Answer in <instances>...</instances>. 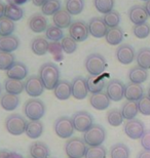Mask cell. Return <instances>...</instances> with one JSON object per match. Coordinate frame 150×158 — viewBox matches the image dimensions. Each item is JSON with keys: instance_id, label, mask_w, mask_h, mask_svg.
I'll list each match as a JSON object with an SVG mask.
<instances>
[{"instance_id": "6da1fadb", "label": "cell", "mask_w": 150, "mask_h": 158, "mask_svg": "<svg viewBox=\"0 0 150 158\" xmlns=\"http://www.w3.org/2000/svg\"><path fill=\"white\" fill-rule=\"evenodd\" d=\"M39 77L44 88L53 90L60 81V70L54 63H45L39 69Z\"/></svg>"}, {"instance_id": "7a4b0ae2", "label": "cell", "mask_w": 150, "mask_h": 158, "mask_svg": "<svg viewBox=\"0 0 150 158\" xmlns=\"http://www.w3.org/2000/svg\"><path fill=\"white\" fill-rule=\"evenodd\" d=\"M84 67L88 74L92 76H101L107 67L106 60L100 53H91L84 61Z\"/></svg>"}, {"instance_id": "3957f363", "label": "cell", "mask_w": 150, "mask_h": 158, "mask_svg": "<svg viewBox=\"0 0 150 158\" xmlns=\"http://www.w3.org/2000/svg\"><path fill=\"white\" fill-rule=\"evenodd\" d=\"M106 140V131L103 126L94 124L88 131L84 132V141L88 147L102 146L104 141Z\"/></svg>"}, {"instance_id": "277c9868", "label": "cell", "mask_w": 150, "mask_h": 158, "mask_svg": "<svg viewBox=\"0 0 150 158\" xmlns=\"http://www.w3.org/2000/svg\"><path fill=\"white\" fill-rule=\"evenodd\" d=\"M24 113L30 121L40 120L45 113V105L42 101L37 99L28 100L24 105Z\"/></svg>"}, {"instance_id": "5b68a950", "label": "cell", "mask_w": 150, "mask_h": 158, "mask_svg": "<svg viewBox=\"0 0 150 158\" xmlns=\"http://www.w3.org/2000/svg\"><path fill=\"white\" fill-rule=\"evenodd\" d=\"M87 149V144L80 138H71L65 144V152L68 158L84 157Z\"/></svg>"}, {"instance_id": "8992f818", "label": "cell", "mask_w": 150, "mask_h": 158, "mask_svg": "<svg viewBox=\"0 0 150 158\" xmlns=\"http://www.w3.org/2000/svg\"><path fill=\"white\" fill-rule=\"evenodd\" d=\"M26 119L20 114H11L5 119V127L9 134L12 135H21L26 131Z\"/></svg>"}, {"instance_id": "52a82bcc", "label": "cell", "mask_w": 150, "mask_h": 158, "mask_svg": "<svg viewBox=\"0 0 150 158\" xmlns=\"http://www.w3.org/2000/svg\"><path fill=\"white\" fill-rule=\"evenodd\" d=\"M72 123L74 129L79 132H85L94 125V119L92 116L87 111H79L76 112L72 116Z\"/></svg>"}, {"instance_id": "ba28073f", "label": "cell", "mask_w": 150, "mask_h": 158, "mask_svg": "<svg viewBox=\"0 0 150 158\" xmlns=\"http://www.w3.org/2000/svg\"><path fill=\"white\" fill-rule=\"evenodd\" d=\"M74 126H73L71 118L67 116H62L56 120L55 131L61 139H69L74 134Z\"/></svg>"}, {"instance_id": "9c48e42d", "label": "cell", "mask_w": 150, "mask_h": 158, "mask_svg": "<svg viewBox=\"0 0 150 158\" xmlns=\"http://www.w3.org/2000/svg\"><path fill=\"white\" fill-rule=\"evenodd\" d=\"M124 88L126 85L118 79H111L106 85V94L110 101L119 102L124 98Z\"/></svg>"}, {"instance_id": "30bf717a", "label": "cell", "mask_w": 150, "mask_h": 158, "mask_svg": "<svg viewBox=\"0 0 150 158\" xmlns=\"http://www.w3.org/2000/svg\"><path fill=\"white\" fill-rule=\"evenodd\" d=\"M69 34L70 37L74 39L76 42H82V41L87 40L88 34H90L88 24H85L82 21L72 22V24L69 27Z\"/></svg>"}, {"instance_id": "8fae6325", "label": "cell", "mask_w": 150, "mask_h": 158, "mask_svg": "<svg viewBox=\"0 0 150 158\" xmlns=\"http://www.w3.org/2000/svg\"><path fill=\"white\" fill-rule=\"evenodd\" d=\"M123 129L126 135L130 139H132V140H139V139L142 138V135L145 131V125L141 120L135 118L126 121Z\"/></svg>"}, {"instance_id": "7c38bea8", "label": "cell", "mask_w": 150, "mask_h": 158, "mask_svg": "<svg viewBox=\"0 0 150 158\" xmlns=\"http://www.w3.org/2000/svg\"><path fill=\"white\" fill-rule=\"evenodd\" d=\"M44 90V85L41 81L39 76L32 75L28 77L25 82V91L27 93L28 96L32 98H36L42 94Z\"/></svg>"}, {"instance_id": "4fadbf2b", "label": "cell", "mask_w": 150, "mask_h": 158, "mask_svg": "<svg viewBox=\"0 0 150 158\" xmlns=\"http://www.w3.org/2000/svg\"><path fill=\"white\" fill-rule=\"evenodd\" d=\"M88 32L95 38L105 37L108 31V27L105 24L103 18L100 17H95L91 19L88 24Z\"/></svg>"}, {"instance_id": "5bb4252c", "label": "cell", "mask_w": 150, "mask_h": 158, "mask_svg": "<svg viewBox=\"0 0 150 158\" xmlns=\"http://www.w3.org/2000/svg\"><path fill=\"white\" fill-rule=\"evenodd\" d=\"M72 96L76 100H84L88 97V89L87 86V80L81 76L75 77L71 82Z\"/></svg>"}, {"instance_id": "9a60e30c", "label": "cell", "mask_w": 150, "mask_h": 158, "mask_svg": "<svg viewBox=\"0 0 150 158\" xmlns=\"http://www.w3.org/2000/svg\"><path fill=\"white\" fill-rule=\"evenodd\" d=\"M136 58L135 49L130 44H121L116 49V59L122 65H130Z\"/></svg>"}, {"instance_id": "2e32d148", "label": "cell", "mask_w": 150, "mask_h": 158, "mask_svg": "<svg viewBox=\"0 0 150 158\" xmlns=\"http://www.w3.org/2000/svg\"><path fill=\"white\" fill-rule=\"evenodd\" d=\"M148 14L144 6L142 5H134L129 9V19L133 24L141 25L147 23Z\"/></svg>"}, {"instance_id": "e0dca14e", "label": "cell", "mask_w": 150, "mask_h": 158, "mask_svg": "<svg viewBox=\"0 0 150 158\" xmlns=\"http://www.w3.org/2000/svg\"><path fill=\"white\" fill-rule=\"evenodd\" d=\"M144 96V88L141 84H137L130 82L126 85L124 88V98L126 101L131 102H138Z\"/></svg>"}, {"instance_id": "ac0fdd59", "label": "cell", "mask_w": 150, "mask_h": 158, "mask_svg": "<svg viewBox=\"0 0 150 158\" xmlns=\"http://www.w3.org/2000/svg\"><path fill=\"white\" fill-rule=\"evenodd\" d=\"M29 28L34 33H41L44 32L49 25H47V20L42 14H34L30 17L29 22H28Z\"/></svg>"}, {"instance_id": "d6986e66", "label": "cell", "mask_w": 150, "mask_h": 158, "mask_svg": "<svg viewBox=\"0 0 150 158\" xmlns=\"http://www.w3.org/2000/svg\"><path fill=\"white\" fill-rule=\"evenodd\" d=\"M90 104L92 108L98 111H104L110 106V99L105 93L92 94L90 97Z\"/></svg>"}, {"instance_id": "ffe728a7", "label": "cell", "mask_w": 150, "mask_h": 158, "mask_svg": "<svg viewBox=\"0 0 150 158\" xmlns=\"http://www.w3.org/2000/svg\"><path fill=\"white\" fill-rule=\"evenodd\" d=\"M7 78L15 79V80H23L28 75L27 66L21 62H15L14 65L6 71Z\"/></svg>"}, {"instance_id": "44dd1931", "label": "cell", "mask_w": 150, "mask_h": 158, "mask_svg": "<svg viewBox=\"0 0 150 158\" xmlns=\"http://www.w3.org/2000/svg\"><path fill=\"white\" fill-rule=\"evenodd\" d=\"M53 21L55 26L60 29H65V28H69L70 25L72 24V17L66 10V8H61L53 15Z\"/></svg>"}, {"instance_id": "7402d4cb", "label": "cell", "mask_w": 150, "mask_h": 158, "mask_svg": "<svg viewBox=\"0 0 150 158\" xmlns=\"http://www.w3.org/2000/svg\"><path fill=\"white\" fill-rule=\"evenodd\" d=\"M20 46V40L17 36H0V52H12Z\"/></svg>"}, {"instance_id": "603a6c76", "label": "cell", "mask_w": 150, "mask_h": 158, "mask_svg": "<svg viewBox=\"0 0 150 158\" xmlns=\"http://www.w3.org/2000/svg\"><path fill=\"white\" fill-rule=\"evenodd\" d=\"M54 94H55V96L58 100H68L72 96L71 83L67 80H60L59 83L54 88Z\"/></svg>"}, {"instance_id": "cb8c5ba5", "label": "cell", "mask_w": 150, "mask_h": 158, "mask_svg": "<svg viewBox=\"0 0 150 158\" xmlns=\"http://www.w3.org/2000/svg\"><path fill=\"white\" fill-rule=\"evenodd\" d=\"M87 80V86L88 89V93L91 94H99L102 93V90L104 89L105 85V79L101 76H92L90 75L88 78H85Z\"/></svg>"}, {"instance_id": "d4e9b609", "label": "cell", "mask_w": 150, "mask_h": 158, "mask_svg": "<svg viewBox=\"0 0 150 158\" xmlns=\"http://www.w3.org/2000/svg\"><path fill=\"white\" fill-rule=\"evenodd\" d=\"M19 104H20V99L15 94L6 93L4 94H1V97H0V106L5 111H14L17 109Z\"/></svg>"}, {"instance_id": "484cf974", "label": "cell", "mask_w": 150, "mask_h": 158, "mask_svg": "<svg viewBox=\"0 0 150 158\" xmlns=\"http://www.w3.org/2000/svg\"><path fill=\"white\" fill-rule=\"evenodd\" d=\"M148 78V71L139 66L133 67L129 71V79L131 82L137 84H142Z\"/></svg>"}, {"instance_id": "4316f807", "label": "cell", "mask_w": 150, "mask_h": 158, "mask_svg": "<svg viewBox=\"0 0 150 158\" xmlns=\"http://www.w3.org/2000/svg\"><path fill=\"white\" fill-rule=\"evenodd\" d=\"M106 41L110 45H118L123 40V31L120 27L109 28L106 33Z\"/></svg>"}, {"instance_id": "83f0119b", "label": "cell", "mask_w": 150, "mask_h": 158, "mask_svg": "<svg viewBox=\"0 0 150 158\" xmlns=\"http://www.w3.org/2000/svg\"><path fill=\"white\" fill-rule=\"evenodd\" d=\"M4 88L7 94L19 96L25 90V83L21 80H15V79L7 78L4 81Z\"/></svg>"}, {"instance_id": "f1b7e54d", "label": "cell", "mask_w": 150, "mask_h": 158, "mask_svg": "<svg viewBox=\"0 0 150 158\" xmlns=\"http://www.w3.org/2000/svg\"><path fill=\"white\" fill-rule=\"evenodd\" d=\"M30 155L32 158H49V149L44 143L36 142L30 146Z\"/></svg>"}, {"instance_id": "f546056e", "label": "cell", "mask_w": 150, "mask_h": 158, "mask_svg": "<svg viewBox=\"0 0 150 158\" xmlns=\"http://www.w3.org/2000/svg\"><path fill=\"white\" fill-rule=\"evenodd\" d=\"M121 114L123 116V119H126L127 121L132 119H135L136 116L138 115L139 109L137 102H131V101H126L121 107Z\"/></svg>"}, {"instance_id": "4dcf8cb0", "label": "cell", "mask_w": 150, "mask_h": 158, "mask_svg": "<svg viewBox=\"0 0 150 158\" xmlns=\"http://www.w3.org/2000/svg\"><path fill=\"white\" fill-rule=\"evenodd\" d=\"M31 49L35 55L43 56L49 52V43L47 42V40L42 38V37H36L31 42Z\"/></svg>"}, {"instance_id": "1f68e13d", "label": "cell", "mask_w": 150, "mask_h": 158, "mask_svg": "<svg viewBox=\"0 0 150 158\" xmlns=\"http://www.w3.org/2000/svg\"><path fill=\"white\" fill-rule=\"evenodd\" d=\"M4 17L9 19L11 21H20L22 18L24 17V10L23 8L20 7L17 4H14V3H8V4L5 5V14Z\"/></svg>"}, {"instance_id": "d6a6232c", "label": "cell", "mask_w": 150, "mask_h": 158, "mask_svg": "<svg viewBox=\"0 0 150 158\" xmlns=\"http://www.w3.org/2000/svg\"><path fill=\"white\" fill-rule=\"evenodd\" d=\"M43 131V124L40 120H36V121H29L27 123L26 126V134L30 139H37L42 135Z\"/></svg>"}, {"instance_id": "836d02e7", "label": "cell", "mask_w": 150, "mask_h": 158, "mask_svg": "<svg viewBox=\"0 0 150 158\" xmlns=\"http://www.w3.org/2000/svg\"><path fill=\"white\" fill-rule=\"evenodd\" d=\"M136 61L139 67L145 70L150 69V48L149 47H143L140 48L139 52L136 53Z\"/></svg>"}, {"instance_id": "e575fe53", "label": "cell", "mask_w": 150, "mask_h": 158, "mask_svg": "<svg viewBox=\"0 0 150 158\" xmlns=\"http://www.w3.org/2000/svg\"><path fill=\"white\" fill-rule=\"evenodd\" d=\"M111 158H130V149L126 145L117 143L113 145L110 149Z\"/></svg>"}, {"instance_id": "d590c367", "label": "cell", "mask_w": 150, "mask_h": 158, "mask_svg": "<svg viewBox=\"0 0 150 158\" xmlns=\"http://www.w3.org/2000/svg\"><path fill=\"white\" fill-rule=\"evenodd\" d=\"M66 10L71 15H77L81 14L84 8V0H66Z\"/></svg>"}, {"instance_id": "8d00e7d4", "label": "cell", "mask_w": 150, "mask_h": 158, "mask_svg": "<svg viewBox=\"0 0 150 158\" xmlns=\"http://www.w3.org/2000/svg\"><path fill=\"white\" fill-rule=\"evenodd\" d=\"M61 9L60 0H46L45 3L41 6V12L44 15H54Z\"/></svg>"}, {"instance_id": "74e56055", "label": "cell", "mask_w": 150, "mask_h": 158, "mask_svg": "<svg viewBox=\"0 0 150 158\" xmlns=\"http://www.w3.org/2000/svg\"><path fill=\"white\" fill-rule=\"evenodd\" d=\"M15 30V24L14 21L3 17L0 19V36H9L12 35Z\"/></svg>"}, {"instance_id": "f35d334b", "label": "cell", "mask_w": 150, "mask_h": 158, "mask_svg": "<svg viewBox=\"0 0 150 158\" xmlns=\"http://www.w3.org/2000/svg\"><path fill=\"white\" fill-rule=\"evenodd\" d=\"M45 36L53 42H59L64 38V33L62 29H60L55 25H49L47 29L45 30Z\"/></svg>"}, {"instance_id": "ab89813d", "label": "cell", "mask_w": 150, "mask_h": 158, "mask_svg": "<svg viewBox=\"0 0 150 158\" xmlns=\"http://www.w3.org/2000/svg\"><path fill=\"white\" fill-rule=\"evenodd\" d=\"M107 121L111 126H119L122 124L123 116L121 114V111L118 109H111L107 112Z\"/></svg>"}, {"instance_id": "60d3db41", "label": "cell", "mask_w": 150, "mask_h": 158, "mask_svg": "<svg viewBox=\"0 0 150 158\" xmlns=\"http://www.w3.org/2000/svg\"><path fill=\"white\" fill-rule=\"evenodd\" d=\"M103 20L106 24V26L109 28H115L118 27V24L120 23V15L118 11L116 10H111L108 14L104 15Z\"/></svg>"}, {"instance_id": "b9f144b4", "label": "cell", "mask_w": 150, "mask_h": 158, "mask_svg": "<svg viewBox=\"0 0 150 158\" xmlns=\"http://www.w3.org/2000/svg\"><path fill=\"white\" fill-rule=\"evenodd\" d=\"M15 62V56L11 52H0V70L7 71Z\"/></svg>"}, {"instance_id": "7bdbcfd3", "label": "cell", "mask_w": 150, "mask_h": 158, "mask_svg": "<svg viewBox=\"0 0 150 158\" xmlns=\"http://www.w3.org/2000/svg\"><path fill=\"white\" fill-rule=\"evenodd\" d=\"M94 5L99 12L106 15L113 10L114 0H94Z\"/></svg>"}, {"instance_id": "ee69618b", "label": "cell", "mask_w": 150, "mask_h": 158, "mask_svg": "<svg viewBox=\"0 0 150 158\" xmlns=\"http://www.w3.org/2000/svg\"><path fill=\"white\" fill-rule=\"evenodd\" d=\"M107 151L104 146L88 147L85 152L84 158H106Z\"/></svg>"}, {"instance_id": "f6af8a7d", "label": "cell", "mask_w": 150, "mask_h": 158, "mask_svg": "<svg viewBox=\"0 0 150 158\" xmlns=\"http://www.w3.org/2000/svg\"><path fill=\"white\" fill-rule=\"evenodd\" d=\"M61 48L65 53L70 55V53L74 52L77 48V42L70 36H65L62 39V42H61Z\"/></svg>"}, {"instance_id": "bcb514c9", "label": "cell", "mask_w": 150, "mask_h": 158, "mask_svg": "<svg viewBox=\"0 0 150 158\" xmlns=\"http://www.w3.org/2000/svg\"><path fill=\"white\" fill-rule=\"evenodd\" d=\"M133 33L137 38L144 39L149 36L150 34V25L148 23H144L141 25H135L133 27Z\"/></svg>"}, {"instance_id": "7dc6e473", "label": "cell", "mask_w": 150, "mask_h": 158, "mask_svg": "<svg viewBox=\"0 0 150 158\" xmlns=\"http://www.w3.org/2000/svg\"><path fill=\"white\" fill-rule=\"evenodd\" d=\"M138 109L141 114L145 116H150V98L147 94H144L138 102Z\"/></svg>"}, {"instance_id": "c3c4849f", "label": "cell", "mask_w": 150, "mask_h": 158, "mask_svg": "<svg viewBox=\"0 0 150 158\" xmlns=\"http://www.w3.org/2000/svg\"><path fill=\"white\" fill-rule=\"evenodd\" d=\"M140 140H141V146L143 147V149L150 151V129L144 131Z\"/></svg>"}, {"instance_id": "681fc988", "label": "cell", "mask_w": 150, "mask_h": 158, "mask_svg": "<svg viewBox=\"0 0 150 158\" xmlns=\"http://www.w3.org/2000/svg\"><path fill=\"white\" fill-rule=\"evenodd\" d=\"M137 158H150V151L148 150H142L138 153Z\"/></svg>"}, {"instance_id": "f907efd6", "label": "cell", "mask_w": 150, "mask_h": 158, "mask_svg": "<svg viewBox=\"0 0 150 158\" xmlns=\"http://www.w3.org/2000/svg\"><path fill=\"white\" fill-rule=\"evenodd\" d=\"M4 14H5V4L0 1V19L4 17Z\"/></svg>"}, {"instance_id": "816d5d0a", "label": "cell", "mask_w": 150, "mask_h": 158, "mask_svg": "<svg viewBox=\"0 0 150 158\" xmlns=\"http://www.w3.org/2000/svg\"><path fill=\"white\" fill-rule=\"evenodd\" d=\"M7 158H24V156L17 152H9Z\"/></svg>"}, {"instance_id": "f5cc1de1", "label": "cell", "mask_w": 150, "mask_h": 158, "mask_svg": "<svg viewBox=\"0 0 150 158\" xmlns=\"http://www.w3.org/2000/svg\"><path fill=\"white\" fill-rule=\"evenodd\" d=\"M46 0H32V2H33L34 5L36 6H42L44 3H45Z\"/></svg>"}, {"instance_id": "db71d44e", "label": "cell", "mask_w": 150, "mask_h": 158, "mask_svg": "<svg viewBox=\"0 0 150 158\" xmlns=\"http://www.w3.org/2000/svg\"><path fill=\"white\" fill-rule=\"evenodd\" d=\"M27 2V0H11L9 3H14V4H17V5H21L23 3Z\"/></svg>"}, {"instance_id": "11a10c76", "label": "cell", "mask_w": 150, "mask_h": 158, "mask_svg": "<svg viewBox=\"0 0 150 158\" xmlns=\"http://www.w3.org/2000/svg\"><path fill=\"white\" fill-rule=\"evenodd\" d=\"M8 153L6 150H0V158H7Z\"/></svg>"}, {"instance_id": "9f6ffc18", "label": "cell", "mask_w": 150, "mask_h": 158, "mask_svg": "<svg viewBox=\"0 0 150 158\" xmlns=\"http://www.w3.org/2000/svg\"><path fill=\"white\" fill-rule=\"evenodd\" d=\"M144 7H145V9H146V11H147L148 17H150V0H148V1H146L145 5H144Z\"/></svg>"}, {"instance_id": "6f0895ef", "label": "cell", "mask_w": 150, "mask_h": 158, "mask_svg": "<svg viewBox=\"0 0 150 158\" xmlns=\"http://www.w3.org/2000/svg\"><path fill=\"white\" fill-rule=\"evenodd\" d=\"M147 96L150 98V85H149V87H148V90H147Z\"/></svg>"}, {"instance_id": "680465c9", "label": "cell", "mask_w": 150, "mask_h": 158, "mask_svg": "<svg viewBox=\"0 0 150 158\" xmlns=\"http://www.w3.org/2000/svg\"><path fill=\"white\" fill-rule=\"evenodd\" d=\"M1 90H2V88H1V85H0V94H1Z\"/></svg>"}, {"instance_id": "91938a15", "label": "cell", "mask_w": 150, "mask_h": 158, "mask_svg": "<svg viewBox=\"0 0 150 158\" xmlns=\"http://www.w3.org/2000/svg\"><path fill=\"white\" fill-rule=\"evenodd\" d=\"M142 1H148V0H142Z\"/></svg>"}, {"instance_id": "94428289", "label": "cell", "mask_w": 150, "mask_h": 158, "mask_svg": "<svg viewBox=\"0 0 150 158\" xmlns=\"http://www.w3.org/2000/svg\"><path fill=\"white\" fill-rule=\"evenodd\" d=\"M30 158H32V157H30Z\"/></svg>"}]
</instances>
